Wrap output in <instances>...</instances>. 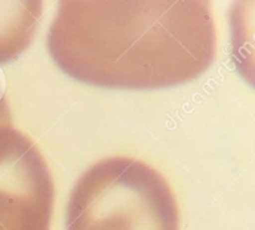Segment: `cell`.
<instances>
[{
	"label": "cell",
	"instance_id": "cell-1",
	"mask_svg": "<svg viewBox=\"0 0 255 230\" xmlns=\"http://www.w3.org/2000/svg\"><path fill=\"white\" fill-rule=\"evenodd\" d=\"M46 45L84 84L163 89L211 67L217 27L211 1H59Z\"/></svg>",
	"mask_w": 255,
	"mask_h": 230
},
{
	"label": "cell",
	"instance_id": "cell-2",
	"mask_svg": "<svg viewBox=\"0 0 255 230\" xmlns=\"http://www.w3.org/2000/svg\"><path fill=\"white\" fill-rule=\"evenodd\" d=\"M179 224L168 182L151 166L129 157L92 164L75 184L66 208V230H179Z\"/></svg>",
	"mask_w": 255,
	"mask_h": 230
},
{
	"label": "cell",
	"instance_id": "cell-4",
	"mask_svg": "<svg viewBox=\"0 0 255 230\" xmlns=\"http://www.w3.org/2000/svg\"><path fill=\"white\" fill-rule=\"evenodd\" d=\"M42 1H0V65L16 60L36 35Z\"/></svg>",
	"mask_w": 255,
	"mask_h": 230
},
{
	"label": "cell",
	"instance_id": "cell-6",
	"mask_svg": "<svg viewBox=\"0 0 255 230\" xmlns=\"http://www.w3.org/2000/svg\"><path fill=\"white\" fill-rule=\"evenodd\" d=\"M76 230H122V229L110 228V227H90V228H82V229H76Z\"/></svg>",
	"mask_w": 255,
	"mask_h": 230
},
{
	"label": "cell",
	"instance_id": "cell-3",
	"mask_svg": "<svg viewBox=\"0 0 255 230\" xmlns=\"http://www.w3.org/2000/svg\"><path fill=\"white\" fill-rule=\"evenodd\" d=\"M55 187L35 142L0 123V230H50Z\"/></svg>",
	"mask_w": 255,
	"mask_h": 230
},
{
	"label": "cell",
	"instance_id": "cell-5",
	"mask_svg": "<svg viewBox=\"0 0 255 230\" xmlns=\"http://www.w3.org/2000/svg\"><path fill=\"white\" fill-rule=\"evenodd\" d=\"M10 121V112L9 107H7L6 99H5V90L4 84H2V79L0 76V123H6Z\"/></svg>",
	"mask_w": 255,
	"mask_h": 230
}]
</instances>
